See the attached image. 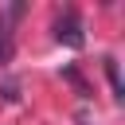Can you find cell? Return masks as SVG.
<instances>
[{
  "label": "cell",
  "instance_id": "1",
  "mask_svg": "<svg viewBox=\"0 0 125 125\" xmlns=\"http://www.w3.org/2000/svg\"><path fill=\"white\" fill-rule=\"evenodd\" d=\"M55 39H59V43H66V47H74V51L86 43V35H82V20H78V12H74V8H66V12L55 20Z\"/></svg>",
  "mask_w": 125,
  "mask_h": 125
},
{
  "label": "cell",
  "instance_id": "2",
  "mask_svg": "<svg viewBox=\"0 0 125 125\" xmlns=\"http://www.w3.org/2000/svg\"><path fill=\"white\" fill-rule=\"evenodd\" d=\"M20 16H23V0H16V4H8V12H0V66L12 59V27Z\"/></svg>",
  "mask_w": 125,
  "mask_h": 125
},
{
  "label": "cell",
  "instance_id": "3",
  "mask_svg": "<svg viewBox=\"0 0 125 125\" xmlns=\"http://www.w3.org/2000/svg\"><path fill=\"white\" fill-rule=\"evenodd\" d=\"M105 78H109V86H113V98L121 102V98H125V86H121V74H117V62H113V59H105Z\"/></svg>",
  "mask_w": 125,
  "mask_h": 125
},
{
  "label": "cell",
  "instance_id": "4",
  "mask_svg": "<svg viewBox=\"0 0 125 125\" xmlns=\"http://www.w3.org/2000/svg\"><path fill=\"white\" fill-rule=\"evenodd\" d=\"M0 94H4V102H16V98H20V86H16V78H8V82L0 86Z\"/></svg>",
  "mask_w": 125,
  "mask_h": 125
}]
</instances>
